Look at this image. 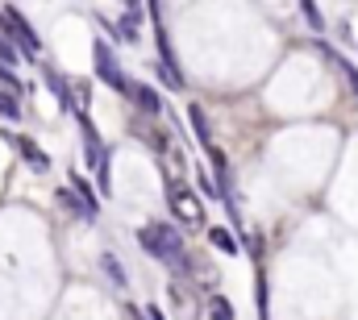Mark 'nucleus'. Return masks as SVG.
Wrapping results in <instances>:
<instances>
[{
    "label": "nucleus",
    "mask_w": 358,
    "mask_h": 320,
    "mask_svg": "<svg viewBox=\"0 0 358 320\" xmlns=\"http://www.w3.org/2000/svg\"><path fill=\"white\" fill-rule=\"evenodd\" d=\"M300 8H304V17H308V25H313V34H325V17H321V8H317V0H300Z\"/></svg>",
    "instance_id": "14"
},
{
    "label": "nucleus",
    "mask_w": 358,
    "mask_h": 320,
    "mask_svg": "<svg viewBox=\"0 0 358 320\" xmlns=\"http://www.w3.org/2000/svg\"><path fill=\"white\" fill-rule=\"evenodd\" d=\"M196 187H200L204 196H213V200H217V183H213V179H208L204 170H196Z\"/></svg>",
    "instance_id": "18"
},
{
    "label": "nucleus",
    "mask_w": 358,
    "mask_h": 320,
    "mask_svg": "<svg viewBox=\"0 0 358 320\" xmlns=\"http://www.w3.org/2000/svg\"><path fill=\"white\" fill-rule=\"evenodd\" d=\"M80 117V133H84V150H88V166L92 175H96V191L100 196H108V150H104V142H100V133H96V125L88 121V112H76Z\"/></svg>",
    "instance_id": "4"
},
{
    "label": "nucleus",
    "mask_w": 358,
    "mask_h": 320,
    "mask_svg": "<svg viewBox=\"0 0 358 320\" xmlns=\"http://www.w3.org/2000/svg\"><path fill=\"white\" fill-rule=\"evenodd\" d=\"M334 63H338V67L346 71V80H350V87L358 92V67H350V63H346V59H338V54H334Z\"/></svg>",
    "instance_id": "19"
},
{
    "label": "nucleus",
    "mask_w": 358,
    "mask_h": 320,
    "mask_svg": "<svg viewBox=\"0 0 358 320\" xmlns=\"http://www.w3.org/2000/svg\"><path fill=\"white\" fill-rule=\"evenodd\" d=\"M0 92H13V96H21V92H25V83L17 80V71H13V67H4V63H0Z\"/></svg>",
    "instance_id": "13"
},
{
    "label": "nucleus",
    "mask_w": 358,
    "mask_h": 320,
    "mask_svg": "<svg viewBox=\"0 0 358 320\" xmlns=\"http://www.w3.org/2000/svg\"><path fill=\"white\" fill-rule=\"evenodd\" d=\"M167 204H171V212H176L179 225H204V204L196 200L192 187H183V183H176V179H167Z\"/></svg>",
    "instance_id": "5"
},
{
    "label": "nucleus",
    "mask_w": 358,
    "mask_h": 320,
    "mask_svg": "<svg viewBox=\"0 0 358 320\" xmlns=\"http://www.w3.org/2000/svg\"><path fill=\"white\" fill-rule=\"evenodd\" d=\"M0 63H4V67H17V46H13L4 34H0Z\"/></svg>",
    "instance_id": "17"
},
{
    "label": "nucleus",
    "mask_w": 358,
    "mask_h": 320,
    "mask_svg": "<svg viewBox=\"0 0 358 320\" xmlns=\"http://www.w3.org/2000/svg\"><path fill=\"white\" fill-rule=\"evenodd\" d=\"M129 100H134L142 112H150V117L163 112V96H159L155 87H146V83H129Z\"/></svg>",
    "instance_id": "8"
},
{
    "label": "nucleus",
    "mask_w": 358,
    "mask_h": 320,
    "mask_svg": "<svg viewBox=\"0 0 358 320\" xmlns=\"http://www.w3.org/2000/svg\"><path fill=\"white\" fill-rule=\"evenodd\" d=\"M4 142H13V146L21 150V159L29 162L34 170H50V154H42V150H38V146H34L29 138H17V133H4Z\"/></svg>",
    "instance_id": "9"
},
{
    "label": "nucleus",
    "mask_w": 358,
    "mask_h": 320,
    "mask_svg": "<svg viewBox=\"0 0 358 320\" xmlns=\"http://www.w3.org/2000/svg\"><path fill=\"white\" fill-rule=\"evenodd\" d=\"M208 317H213V320H234L229 300H225V296H213V300H208Z\"/></svg>",
    "instance_id": "16"
},
{
    "label": "nucleus",
    "mask_w": 358,
    "mask_h": 320,
    "mask_svg": "<svg viewBox=\"0 0 358 320\" xmlns=\"http://www.w3.org/2000/svg\"><path fill=\"white\" fill-rule=\"evenodd\" d=\"M42 80L50 83V92H55V100L63 104V112H71V117L80 112V108H76V87H71V83H67L63 75H59V67H50V63H42Z\"/></svg>",
    "instance_id": "6"
},
{
    "label": "nucleus",
    "mask_w": 358,
    "mask_h": 320,
    "mask_svg": "<svg viewBox=\"0 0 358 320\" xmlns=\"http://www.w3.org/2000/svg\"><path fill=\"white\" fill-rule=\"evenodd\" d=\"M71 196L80 200V208H84V221H96V217H100V200H96L92 183L80 175V170H71Z\"/></svg>",
    "instance_id": "7"
},
{
    "label": "nucleus",
    "mask_w": 358,
    "mask_h": 320,
    "mask_svg": "<svg viewBox=\"0 0 358 320\" xmlns=\"http://www.w3.org/2000/svg\"><path fill=\"white\" fill-rule=\"evenodd\" d=\"M187 121H192V129H196V142L208 150V146H213V129H208V117H204V108H200V104H187Z\"/></svg>",
    "instance_id": "10"
},
{
    "label": "nucleus",
    "mask_w": 358,
    "mask_h": 320,
    "mask_svg": "<svg viewBox=\"0 0 358 320\" xmlns=\"http://www.w3.org/2000/svg\"><path fill=\"white\" fill-rule=\"evenodd\" d=\"M146 320H167V317H163V308H155V304H150V308H146Z\"/></svg>",
    "instance_id": "20"
},
{
    "label": "nucleus",
    "mask_w": 358,
    "mask_h": 320,
    "mask_svg": "<svg viewBox=\"0 0 358 320\" xmlns=\"http://www.w3.org/2000/svg\"><path fill=\"white\" fill-rule=\"evenodd\" d=\"M92 67H96V80L104 83V87H113L117 96H129V75L121 71V63H117V54L108 50V42L104 38H96L92 42Z\"/></svg>",
    "instance_id": "3"
},
{
    "label": "nucleus",
    "mask_w": 358,
    "mask_h": 320,
    "mask_svg": "<svg viewBox=\"0 0 358 320\" xmlns=\"http://www.w3.org/2000/svg\"><path fill=\"white\" fill-rule=\"evenodd\" d=\"M138 245H142L150 258H159L167 270H176V275H192V258H187L183 233H179L176 225H163V221L142 225V229H138Z\"/></svg>",
    "instance_id": "1"
},
{
    "label": "nucleus",
    "mask_w": 358,
    "mask_h": 320,
    "mask_svg": "<svg viewBox=\"0 0 358 320\" xmlns=\"http://www.w3.org/2000/svg\"><path fill=\"white\" fill-rule=\"evenodd\" d=\"M0 117L4 121H21V104H17L13 92H0Z\"/></svg>",
    "instance_id": "15"
},
{
    "label": "nucleus",
    "mask_w": 358,
    "mask_h": 320,
    "mask_svg": "<svg viewBox=\"0 0 358 320\" xmlns=\"http://www.w3.org/2000/svg\"><path fill=\"white\" fill-rule=\"evenodd\" d=\"M0 34L17 46V54H29V59H38L42 54V38H38V29L25 21V13L21 8H13V4H4L0 8Z\"/></svg>",
    "instance_id": "2"
},
{
    "label": "nucleus",
    "mask_w": 358,
    "mask_h": 320,
    "mask_svg": "<svg viewBox=\"0 0 358 320\" xmlns=\"http://www.w3.org/2000/svg\"><path fill=\"white\" fill-rule=\"evenodd\" d=\"M100 266H104V275H108V279H113V283H117L121 291L129 287V279H125V270H121V262H117L113 254H100Z\"/></svg>",
    "instance_id": "11"
},
{
    "label": "nucleus",
    "mask_w": 358,
    "mask_h": 320,
    "mask_svg": "<svg viewBox=\"0 0 358 320\" xmlns=\"http://www.w3.org/2000/svg\"><path fill=\"white\" fill-rule=\"evenodd\" d=\"M208 241H213V245H217V249H221V254H229V258H234V254H238V249H242V245H238V241L229 238V229H217V225H213V229H208Z\"/></svg>",
    "instance_id": "12"
}]
</instances>
